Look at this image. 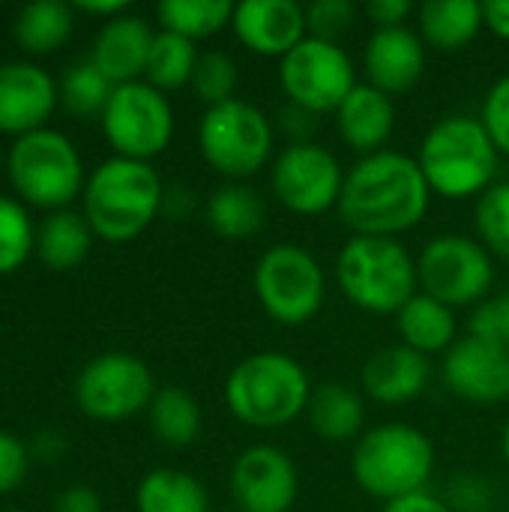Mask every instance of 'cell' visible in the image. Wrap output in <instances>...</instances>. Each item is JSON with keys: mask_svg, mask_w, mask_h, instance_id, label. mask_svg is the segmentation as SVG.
Masks as SVG:
<instances>
[{"mask_svg": "<svg viewBox=\"0 0 509 512\" xmlns=\"http://www.w3.org/2000/svg\"><path fill=\"white\" fill-rule=\"evenodd\" d=\"M363 393L387 408L420 399L432 384V360L411 351L408 345H390L375 351L360 369Z\"/></svg>", "mask_w": 509, "mask_h": 512, "instance_id": "20", "label": "cell"}, {"mask_svg": "<svg viewBox=\"0 0 509 512\" xmlns=\"http://www.w3.org/2000/svg\"><path fill=\"white\" fill-rule=\"evenodd\" d=\"M231 30L246 51L282 60L309 36L306 6L297 0H243L234 3Z\"/></svg>", "mask_w": 509, "mask_h": 512, "instance_id": "17", "label": "cell"}, {"mask_svg": "<svg viewBox=\"0 0 509 512\" xmlns=\"http://www.w3.org/2000/svg\"><path fill=\"white\" fill-rule=\"evenodd\" d=\"M165 207V186L150 162L111 156L84 183V219L108 243L135 240Z\"/></svg>", "mask_w": 509, "mask_h": 512, "instance_id": "4", "label": "cell"}, {"mask_svg": "<svg viewBox=\"0 0 509 512\" xmlns=\"http://www.w3.org/2000/svg\"><path fill=\"white\" fill-rule=\"evenodd\" d=\"M75 6L90 15H108V18H117L129 9L126 0H75Z\"/></svg>", "mask_w": 509, "mask_h": 512, "instance_id": "46", "label": "cell"}, {"mask_svg": "<svg viewBox=\"0 0 509 512\" xmlns=\"http://www.w3.org/2000/svg\"><path fill=\"white\" fill-rule=\"evenodd\" d=\"M279 126L288 135V144H303V141H315L312 132L318 129V117L297 105H285L279 114Z\"/></svg>", "mask_w": 509, "mask_h": 512, "instance_id": "42", "label": "cell"}, {"mask_svg": "<svg viewBox=\"0 0 509 512\" xmlns=\"http://www.w3.org/2000/svg\"><path fill=\"white\" fill-rule=\"evenodd\" d=\"M201 51L192 39L177 36L171 30H159L153 36V48L147 57V72L144 81L153 84L156 90H180L186 84H192L195 75V63H198Z\"/></svg>", "mask_w": 509, "mask_h": 512, "instance_id": "32", "label": "cell"}, {"mask_svg": "<svg viewBox=\"0 0 509 512\" xmlns=\"http://www.w3.org/2000/svg\"><path fill=\"white\" fill-rule=\"evenodd\" d=\"M309 426L321 441L345 444L357 441L366 429V399L360 390L342 384V381H324L312 390L309 408H306Z\"/></svg>", "mask_w": 509, "mask_h": 512, "instance_id": "24", "label": "cell"}, {"mask_svg": "<svg viewBox=\"0 0 509 512\" xmlns=\"http://www.w3.org/2000/svg\"><path fill=\"white\" fill-rule=\"evenodd\" d=\"M252 291L270 321L282 327H303L324 309L327 273L318 255L306 246L273 243L255 261Z\"/></svg>", "mask_w": 509, "mask_h": 512, "instance_id": "8", "label": "cell"}, {"mask_svg": "<svg viewBox=\"0 0 509 512\" xmlns=\"http://www.w3.org/2000/svg\"><path fill=\"white\" fill-rule=\"evenodd\" d=\"M441 381L462 402L480 408L504 405L509 402V348L468 333L444 354Z\"/></svg>", "mask_w": 509, "mask_h": 512, "instance_id": "16", "label": "cell"}, {"mask_svg": "<svg viewBox=\"0 0 509 512\" xmlns=\"http://www.w3.org/2000/svg\"><path fill=\"white\" fill-rule=\"evenodd\" d=\"M102 132L114 156L150 162L174 138V108L168 96L147 81L117 84L102 111Z\"/></svg>", "mask_w": 509, "mask_h": 512, "instance_id": "13", "label": "cell"}, {"mask_svg": "<svg viewBox=\"0 0 509 512\" xmlns=\"http://www.w3.org/2000/svg\"><path fill=\"white\" fill-rule=\"evenodd\" d=\"M447 501H450V507L456 512H477L489 507L492 495H489V486L480 477H462L453 486V498H447Z\"/></svg>", "mask_w": 509, "mask_h": 512, "instance_id": "41", "label": "cell"}, {"mask_svg": "<svg viewBox=\"0 0 509 512\" xmlns=\"http://www.w3.org/2000/svg\"><path fill=\"white\" fill-rule=\"evenodd\" d=\"M420 291L450 309L480 306L495 285V255L471 234H438L417 255Z\"/></svg>", "mask_w": 509, "mask_h": 512, "instance_id": "10", "label": "cell"}, {"mask_svg": "<svg viewBox=\"0 0 509 512\" xmlns=\"http://www.w3.org/2000/svg\"><path fill=\"white\" fill-rule=\"evenodd\" d=\"M9 180L18 195L36 207L63 210L84 189V165L75 144L57 129H33L18 135L9 159Z\"/></svg>", "mask_w": 509, "mask_h": 512, "instance_id": "9", "label": "cell"}, {"mask_svg": "<svg viewBox=\"0 0 509 512\" xmlns=\"http://www.w3.org/2000/svg\"><path fill=\"white\" fill-rule=\"evenodd\" d=\"M138 512H210L204 483L180 468H156L135 489Z\"/></svg>", "mask_w": 509, "mask_h": 512, "instance_id": "27", "label": "cell"}, {"mask_svg": "<svg viewBox=\"0 0 509 512\" xmlns=\"http://www.w3.org/2000/svg\"><path fill=\"white\" fill-rule=\"evenodd\" d=\"M162 30H171L177 36H186L192 42L210 39L231 27L234 3L228 0H162L156 6Z\"/></svg>", "mask_w": 509, "mask_h": 512, "instance_id": "31", "label": "cell"}, {"mask_svg": "<svg viewBox=\"0 0 509 512\" xmlns=\"http://www.w3.org/2000/svg\"><path fill=\"white\" fill-rule=\"evenodd\" d=\"M75 15L63 0H30L15 15V39L30 54H48L60 48L72 33Z\"/></svg>", "mask_w": 509, "mask_h": 512, "instance_id": "30", "label": "cell"}, {"mask_svg": "<svg viewBox=\"0 0 509 512\" xmlns=\"http://www.w3.org/2000/svg\"><path fill=\"white\" fill-rule=\"evenodd\" d=\"M417 162L435 198L468 201L498 183L501 153L480 117L447 114L423 135Z\"/></svg>", "mask_w": 509, "mask_h": 512, "instance_id": "3", "label": "cell"}, {"mask_svg": "<svg viewBox=\"0 0 509 512\" xmlns=\"http://www.w3.org/2000/svg\"><path fill=\"white\" fill-rule=\"evenodd\" d=\"M336 282L351 306L366 315H399V309L420 294L417 255L393 237L351 234L336 255Z\"/></svg>", "mask_w": 509, "mask_h": 512, "instance_id": "5", "label": "cell"}, {"mask_svg": "<svg viewBox=\"0 0 509 512\" xmlns=\"http://www.w3.org/2000/svg\"><path fill=\"white\" fill-rule=\"evenodd\" d=\"M483 24L489 33L509 42V0H486L483 3Z\"/></svg>", "mask_w": 509, "mask_h": 512, "instance_id": "45", "label": "cell"}, {"mask_svg": "<svg viewBox=\"0 0 509 512\" xmlns=\"http://www.w3.org/2000/svg\"><path fill=\"white\" fill-rule=\"evenodd\" d=\"M381 512H456V510L450 507V501H447V498L432 495L429 489H423V492H414V495H405V498H399V501L384 504V510Z\"/></svg>", "mask_w": 509, "mask_h": 512, "instance_id": "43", "label": "cell"}, {"mask_svg": "<svg viewBox=\"0 0 509 512\" xmlns=\"http://www.w3.org/2000/svg\"><path fill=\"white\" fill-rule=\"evenodd\" d=\"M414 3L411 0H369L363 6V15L375 24V30L381 27H408V18L414 15Z\"/></svg>", "mask_w": 509, "mask_h": 512, "instance_id": "40", "label": "cell"}, {"mask_svg": "<svg viewBox=\"0 0 509 512\" xmlns=\"http://www.w3.org/2000/svg\"><path fill=\"white\" fill-rule=\"evenodd\" d=\"M54 512H102V501L93 489L72 486L54 501Z\"/></svg>", "mask_w": 509, "mask_h": 512, "instance_id": "44", "label": "cell"}, {"mask_svg": "<svg viewBox=\"0 0 509 512\" xmlns=\"http://www.w3.org/2000/svg\"><path fill=\"white\" fill-rule=\"evenodd\" d=\"M501 456H504V465L509 468V420L507 426H504V432H501Z\"/></svg>", "mask_w": 509, "mask_h": 512, "instance_id": "47", "label": "cell"}, {"mask_svg": "<svg viewBox=\"0 0 509 512\" xmlns=\"http://www.w3.org/2000/svg\"><path fill=\"white\" fill-rule=\"evenodd\" d=\"M237 84H240L237 63L225 51L219 48L201 51L195 63V75H192V90L207 108L237 99Z\"/></svg>", "mask_w": 509, "mask_h": 512, "instance_id": "35", "label": "cell"}, {"mask_svg": "<svg viewBox=\"0 0 509 512\" xmlns=\"http://www.w3.org/2000/svg\"><path fill=\"white\" fill-rule=\"evenodd\" d=\"M207 225L222 240H252L267 225V204L249 183H225L210 192L204 207Z\"/></svg>", "mask_w": 509, "mask_h": 512, "instance_id": "26", "label": "cell"}, {"mask_svg": "<svg viewBox=\"0 0 509 512\" xmlns=\"http://www.w3.org/2000/svg\"><path fill=\"white\" fill-rule=\"evenodd\" d=\"M228 486L240 512H291L300 495V474L282 447L252 444L234 459Z\"/></svg>", "mask_w": 509, "mask_h": 512, "instance_id": "15", "label": "cell"}, {"mask_svg": "<svg viewBox=\"0 0 509 512\" xmlns=\"http://www.w3.org/2000/svg\"><path fill=\"white\" fill-rule=\"evenodd\" d=\"M477 240L495 255L509 261V180H498L474 204Z\"/></svg>", "mask_w": 509, "mask_h": 512, "instance_id": "34", "label": "cell"}, {"mask_svg": "<svg viewBox=\"0 0 509 512\" xmlns=\"http://www.w3.org/2000/svg\"><path fill=\"white\" fill-rule=\"evenodd\" d=\"M24 474H27V450H24V444L15 435L0 429V495L18 489Z\"/></svg>", "mask_w": 509, "mask_h": 512, "instance_id": "39", "label": "cell"}, {"mask_svg": "<svg viewBox=\"0 0 509 512\" xmlns=\"http://www.w3.org/2000/svg\"><path fill=\"white\" fill-rule=\"evenodd\" d=\"M156 381L147 363L126 351L93 357L75 378V402L93 420H126L150 408Z\"/></svg>", "mask_w": 509, "mask_h": 512, "instance_id": "14", "label": "cell"}, {"mask_svg": "<svg viewBox=\"0 0 509 512\" xmlns=\"http://www.w3.org/2000/svg\"><path fill=\"white\" fill-rule=\"evenodd\" d=\"M198 150L228 183H246L276 159V129L258 105L237 96L201 114Z\"/></svg>", "mask_w": 509, "mask_h": 512, "instance_id": "7", "label": "cell"}, {"mask_svg": "<svg viewBox=\"0 0 509 512\" xmlns=\"http://www.w3.org/2000/svg\"><path fill=\"white\" fill-rule=\"evenodd\" d=\"M15 512H18V510H15Z\"/></svg>", "mask_w": 509, "mask_h": 512, "instance_id": "49", "label": "cell"}, {"mask_svg": "<svg viewBox=\"0 0 509 512\" xmlns=\"http://www.w3.org/2000/svg\"><path fill=\"white\" fill-rule=\"evenodd\" d=\"M435 444L411 423H378L351 450V477L375 501H399L423 492L435 474Z\"/></svg>", "mask_w": 509, "mask_h": 512, "instance_id": "6", "label": "cell"}, {"mask_svg": "<svg viewBox=\"0 0 509 512\" xmlns=\"http://www.w3.org/2000/svg\"><path fill=\"white\" fill-rule=\"evenodd\" d=\"M336 132L357 159L387 150V141L396 132V102L393 96L381 93L378 87L360 81L351 96L333 114Z\"/></svg>", "mask_w": 509, "mask_h": 512, "instance_id": "22", "label": "cell"}, {"mask_svg": "<svg viewBox=\"0 0 509 512\" xmlns=\"http://www.w3.org/2000/svg\"><path fill=\"white\" fill-rule=\"evenodd\" d=\"M432 198L417 156L387 147L357 159L345 171L336 213L351 234L399 240L426 219Z\"/></svg>", "mask_w": 509, "mask_h": 512, "instance_id": "1", "label": "cell"}, {"mask_svg": "<svg viewBox=\"0 0 509 512\" xmlns=\"http://www.w3.org/2000/svg\"><path fill=\"white\" fill-rule=\"evenodd\" d=\"M150 429L153 435L168 444V447H189L198 441L201 426H204V414L201 405L192 393H186L183 387H162L156 390L150 408Z\"/></svg>", "mask_w": 509, "mask_h": 512, "instance_id": "29", "label": "cell"}, {"mask_svg": "<svg viewBox=\"0 0 509 512\" xmlns=\"http://www.w3.org/2000/svg\"><path fill=\"white\" fill-rule=\"evenodd\" d=\"M345 171L339 156L318 141L285 144L270 162V192L288 213L315 219L336 210Z\"/></svg>", "mask_w": 509, "mask_h": 512, "instance_id": "12", "label": "cell"}, {"mask_svg": "<svg viewBox=\"0 0 509 512\" xmlns=\"http://www.w3.org/2000/svg\"><path fill=\"white\" fill-rule=\"evenodd\" d=\"M360 12L363 9L354 0H315L312 6H306L309 36L339 42V36H345L354 27Z\"/></svg>", "mask_w": 509, "mask_h": 512, "instance_id": "37", "label": "cell"}, {"mask_svg": "<svg viewBox=\"0 0 509 512\" xmlns=\"http://www.w3.org/2000/svg\"><path fill=\"white\" fill-rule=\"evenodd\" d=\"M507 300H509V291H507Z\"/></svg>", "mask_w": 509, "mask_h": 512, "instance_id": "48", "label": "cell"}, {"mask_svg": "<svg viewBox=\"0 0 509 512\" xmlns=\"http://www.w3.org/2000/svg\"><path fill=\"white\" fill-rule=\"evenodd\" d=\"M60 93H63V102L69 111L75 114H99L105 111L111 93H114V84L96 69V63L87 57V60H78L66 69L63 75V84H60Z\"/></svg>", "mask_w": 509, "mask_h": 512, "instance_id": "33", "label": "cell"}, {"mask_svg": "<svg viewBox=\"0 0 509 512\" xmlns=\"http://www.w3.org/2000/svg\"><path fill=\"white\" fill-rule=\"evenodd\" d=\"M33 243V222L24 204L9 195H0V273L18 270L27 261Z\"/></svg>", "mask_w": 509, "mask_h": 512, "instance_id": "36", "label": "cell"}, {"mask_svg": "<svg viewBox=\"0 0 509 512\" xmlns=\"http://www.w3.org/2000/svg\"><path fill=\"white\" fill-rule=\"evenodd\" d=\"M57 105L54 78L27 60L0 63V132L27 135L42 129Z\"/></svg>", "mask_w": 509, "mask_h": 512, "instance_id": "19", "label": "cell"}, {"mask_svg": "<svg viewBox=\"0 0 509 512\" xmlns=\"http://www.w3.org/2000/svg\"><path fill=\"white\" fill-rule=\"evenodd\" d=\"M357 84V66L342 42L306 36L279 60V87L288 105L315 117L336 114Z\"/></svg>", "mask_w": 509, "mask_h": 512, "instance_id": "11", "label": "cell"}, {"mask_svg": "<svg viewBox=\"0 0 509 512\" xmlns=\"http://www.w3.org/2000/svg\"><path fill=\"white\" fill-rule=\"evenodd\" d=\"M426 42L411 27H381L372 30L363 48L366 84L387 96H402L414 90L426 72Z\"/></svg>", "mask_w": 509, "mask_h": 512, "instance_id": "18", "label": "cell"}, {"mask_svg": "<svg viewBox=\"0 0 509 512\" xmlns=\"http://www.w3.org/2000/svg\"><path fill=\"white\" fill-rule=\"evenodd\" d=\"M480 120H483L492 144L498 147L501 159H509V72L501 75L483 96Z\"/></svg>", "mask_w": 509, "mask_h": 512, "instance_id": "38", "label": "cell"}, {"mask_svg": "<svg viewBox=\"0 0 509 512\" xmlns=\"http://www.w3.org/2000/svg\"><path fill=\"white\" fill-rule=\"evenodd\" d=\"M396 333H399L402 345H408L411 351L432 360L435 354H447L462 339L459 336V312L420 291L399 309Z\"/></svg>", "mask_w": 509, "mask_h": 512, "instance_id": "23", "label": "cell"}, {"mask_svg": "<svg viewBox=\"0 0 509 512\" xmlns=\"http://www.w3.org/2000/svg\"><path fill=\"white\" fill-rule=\"evenodd\" d=\"M312 378L285 351H255L225 378V408L249 429H282L300 420L312 399Z\"/></svg>", "mask_w": 509, "mask_h": 512, "instance_id": "2", "label": "cell"}, {"mask_svg": "<svg viewBox=\"0 0 509 512\" xmlns=\"http://www.w3.org/2000/svg\"><path fill=\"white\" fill-rule=\"evenodd\" d=\"M90 243H93V228L87 225L84 216H78L72 210H51V216L42 219L39 237H36L39 258L51 270L78 267L87 258Z\"/></svg>", "mask_w": 509, "mask_h": 512, "instance_id": "28", "label": "cell"}, {"mask_svg": "<svg viewBox=\"0 0 509 512\" xmlns=\"http://www.w3.org/2000/svg\"><path fill=\"white\" fill-rule=\"evenodd\" d=\"M153 36L156 33L147 24V18L123 12L117 18H108L99 27L96 39H93L90 60L114 87L129 84V81H141V75L147 72Z\"/></svg>", "mask_w": 509, "mask_h": 512, "instance_id": "21", "label": "cell"}, {"mask_svg": "<svg viewBox=\"0 0 509 512\" xmlns=\"http://www.w3.org/2000/svg\"><path fill=\"white\" fill-rule=\"evenodd\" d=\"M417 33L426 48L438 54H456L468 48L483 24V3L477 0H426L417 9Z\"/></svg>", "mask_w": 509, "mask_h": 512, "instance_id": "25", "label": "cell"}]
</instances>
